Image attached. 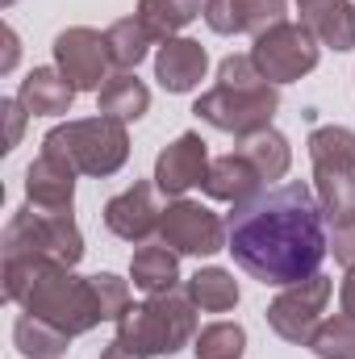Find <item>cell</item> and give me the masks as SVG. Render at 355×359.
I'll use <instances>...</instances> for the list:
<instances>
[{"instance_id": "18", "label": "cell", "mask_w": 355, "mask_h": 359, "mask_svg": "<svg viewBox=\"0 0 355 359\" xmlns=\"http://www.w3.org/2000/svg\"><path fill=\"white\" fill-rule=\"evenodd\" d=\"M17 100L29 109V117H63V113H72L76 88L67 84V76L59 67H34L21 80Z\"/></svg>"}, {"instance_id": "35", "label": "cell", "mask_w": 355, "mask_h": 359, "mask_svg": "<svg viewBox=\"0 0 355 359\" xmlns=\"http://www.w3.org/2000/svg\"><path fill=\"white\" fill-rule=\"evenodd\" d=\"M100 359H142V355H134V351H130L126 343H117V339H113V343H109V347L100 351Z\"/></svg>"}, {"instance_id": "33", "label": "cell", "mask_w": 355, "mask_h": 359, "mask_svg": "<svg viewBox=\"0 0 355 359\" xmlns=\"http://www.w3.org/2000/svg\"><path fill=\"white\" fill-rule=\"evenodd\" d=\"M17 55H21V42H17V29L4 25V59H0V76H8L17 67Z\"/></svg>"}, {"instance_id": "12", "label": "cell", "mask_w": 355, "mask_h": 359, "mask_svg": "<svg viewBox=\"0 0 355 359\" xmlns=\"http://www.w3.org/2000/svg\"><path fill=\"white\" fill-rule=\"evenodd\" d=\"M159 217H163V209L155 205V180H134L105 205L109 234H117L121 243H134V247H142V243H151V234H159Z\"/></svg>"}, {"instance_id": "11", "label": "cell", "mask_w": 355, "mask_h": 359, "mask_svg": "<svg viewBox=\"0 0 355 359\" xmlns=\"http://www.w3.org/2000/svg\"><path fill=\"white\" fill-rule=\"evenodd\" d=\"M55 67L67 76V84L76 92H100L109 84V46L105 34L92 25H72L55 38Z\"/></svg>"}, {"instance_id": "17", "label": "cell", "mask_w": 355, "mask_h": 359, "mask_svg": "<svg viewBox=\"0 0 355 359\" xmlns=\"http://www.w3.org/2000/svg\"><path fill=\"white\" fill-rule=\"evenodd\" d=\"M25 205H34V209H72L76 205V172L42 151L25 168Z\"/></svg>"}, {"instance_id": "22", "label": "cell", "mask_w": 355, "mask_h": 359, "mask_svg": "<svg viewBox=\"0 0 355 359\" xmlns=\"http://www.w3.org/2000/svg\"><path fill=\"white\" fill-rule=\"evenodd\" d=\"M184 292L192 297V305L201 313H230L239 305V280L226 268H196L184 280Z\"/></svg>"}, {"instance_id": "24", "label": "cell", "mask_w": 355, "mask_h": 359, "mask_svg": "<svg viewBox=\"0 0 355 359\" xmlns=\"http://www.w3.org/2000/svg\"><path fill=\"white\" fill-rule=\"evenodd\" d=\"M105 46H109V59H113L117 72H134V67L151 55L155 38H151V29H147L138 17H121V21H113V25L105 29Z\"/></svg>"}, {"instance_id": "3", "label": "cell", "mask_w": 355, "mask_h": 359, "mask_svg": "<svg viewBox=\"0 0 355 359\" xmlns=\"http://www.w3.org/2000/svg\"><path fill=\"white\" fill-rule=\"evenodd\" d=\"M196 305L184 288L147 297L142 305H130L117 318V343H126L134 355H176L196 339Z\"/></svg>"}, {"instance_id": "30", "label": "cell", "mask_w": 355, "mask_h": 359, "mask_svg": "<svg viewBox=\"0 0 355 359\" xmlns=\"http://www.w3.org/2000/svg\"><path fill=\"white\" fill-rule=\"evenodd\" d=\"M217 84H230V88H255V84H267L255 67L251 55H226L217 63Z\"/></svg>"}, {"instance_id": "36", "label": "cell", "mask_w": 355, "mask_h": 359, "mask_svg": "<svg viewBox=\"0 0 355 359\" xmlns=\"http://www.w3.org/2000/svg\"><path fill=\"white\" fill-rule=\"evenodd\" d=\"M297 4V13H309V8H318V4H326V0H293Z\"/></svg>"}, {"instance_id": "9", "label": "cell", "mask_w": 355, "mask_h": 359, "mask_svg": "<svg viewBox=\"0 0 355 359\" xmlns=\"http://www.w3.org/2000/svg\"><path fill=\"white\" fill-rule=\"evenodd\" d=\"M330 292H335V284L322 271L280 288V297L267 305V313H264L272 334H280L293 347H309V339H314V330H318V322H322V313L330 305Z\"/></svg>"}, {"instance_id": "1", "label": "cell", "mask_w": 355, "mask_h": 359, "mask_svg": "<svg viewBox=\"0 0 355 359\" xmlns=\"http://www.w3.org/2000/svg\"><path fill=\"white\" fill-rule=\"evenodd\" d=\"M226 251L264 288L309 280L330 255L326 213L305 180L267 184L226 213Z\"/></svg>"}, {"instance_id": "7", "label": "cell", "mask_w": 355, "mask_h": 359, "mask_svg": "<svg viewBox=\"0 0 355 359\" xmlns=\"http://www.w3.org/2000/svg\"><path fill=\"white\" fill-rule=\"evenodd\" d=\"M280 109V88L276 84H255V88H230V84H213L209 92L196 96L192 113L222 130V134H234V138H251L272 126Z\"/></svg>"}, {"instance_id": "4", "label": "cell", "mask_w": 355, "mask_h": 359, "mask_svg": "<svg viewBox=\"0 0 355 359\" xmlns=\"http://www.w3.org/2000/svg\"><path fill=\"white\" fill-rule=\"evenodd\" d=\"M42 151L67 163L76 176H117L130 159V130L113 117H76L42 138Z\"/></svg>"}, {"instance_id": "25", "label": "cell", "mask_w": 355, "mask_h": 359, "mask_svg": "<svg viewBox=\"0 0 355 359\" xmlns=\"http://www.w3.org/2000/svg\"><path fill=\"white\" fill-rule=\"evenodd\" d=\"M13 343L25 359H63L72 347V334H63L59 326H51L34 313H21L13 326Z\"/></svg>"}, {"instance_id": "23", "label": "cell", "mask_w": 355, "mask_h": 359, "mask_svg": "<svg viewBox=\"0 0 355 359\" xmlns=\"http://www.w3.org/2000/svg\"><path fill=\"white\" fill-rule=\"evenodd\" d=\"M201 13H205V0H138L134 17L151 29L155 42H168V38H180V29Z\"/></svg>"}, {"instance_id": "37", "label": "cell", "mask_w": 355, "mask_h": 359, "mask_svg": "<svg viewBox=\"0 0 355 359\" xmlns=\"http://www.w3.org/2000/svg\"><path fill=\"white\" fill-rule=\"evenodd\" d=\"M13 4H17V0H0V8H13Z\"/></svg>"}, {"instance_id": "6", "label": "cell", "mask_w": 355, "mask_h": 359, "mask_svg": "<svg viewBox=\"0 0 355 359\" xmlns=\"http://www.w3.org/2000/svg\"><path fill=\"white\" fill-rule=\"evenodd\" d=\"M309 163H314V192L326 213V226L355 222V130L318 126L309 134Z\"/></svg>"}, {"instance_id": "14", "label": "cell", "mask_w": 355, "mask_h": 359, "mask_svg": "<svg viewBox=\"0 0 355 359\" xmlns=\"http://www.w3.org/2000/svg\"><path fill=\"white\" fill-rule=\"evenodd\" d=\"M288 0H205V25L213 34H251L260 38L264 29L288 21Z\"/></svg>"}, {"instance_id": "27", "label": "cell", "mask_w": 355, "mask_h": 359, "mask_svg": "<svg viewBox=\"0 0 355 359\" xmlns=\"http://www.w3.org/2000/svg\"><path fill=\"white\" fill-rule=\"evenodd\" d=\"M243 347H247V330L239 322H209L192 339L196 359H243Z\"/></svg>"}, {"instance_id": "16", "label": "cell", "mask_w": 355, "mask_h": 359, "mask_svg": "<svg viewBox=\"0 0 355 359\" xmlns=\"http://www.w3.org/2000/svg\"><path fill=\"white\" fill-rule=\"evenodd\" d=\"M264 172L243 155V151H226V155H217V159H209V172L201 180V188H205V196H213V201H226V205H243V201H251L255 192H264Z\"/></svg>"}, {"instance_id": "10", "label": "cell", "mask_w": 355, "mask_h": 359, "mask_svg": "<svg viewBox=\"0 0 355 359\" xmlns=\"http://www.w3.org/2000/svg\"><path fill=\"white\" fill-rule=\"evenodd\" d=\"M159 243L172 247L176 255H196V259H209L217 251H226V217H217L209 205L201 201H188L176 196L163 205V217H159Z\"/></svg>"}, {"instance_id": "8", "label": "cell", "mask_w": 355, "mask_h": 359, "mask_svg": "<svg viewBox=\"0 0 355 359\" xmlns=\"http://www.w3.org/2000/svg\"><path fill=\"white\" fill-rule=\"evenodd\" d=\"M251 59H255V67H260V76L267 84L280 88V84H293V80H301L318 67L322 42L314 38V29L305 21H280V25H272L255 38Z\"/></svg>"}, {"instance_id": "32", "label": "cell", "mask_w": 355, "mask_h": 359, "mask_svg": "<svg viewBox=\"0 0 355 359\" xmlns=\"http://www.w3.org/2000/svg\"><path fill=\"white\" fill-rule=\"evenodd\" d=\"M0 113L8 117V147H4V151H13V147L21 142V130H25V117H29V109H25L17 96H4V100H0Z\"/></svg>"}, {"instance_id": "29", "label": "cell", "mask_w": 355, "mask_h": 359, "mask_svg": "<svg viewBox=\"0 0 355 359\" xmlns=\"http://www.w3.org/2000/svg\"><path fill=\"white\" fill-rule=\"evenodd\" d=\"M92 284H96V301H100L105 322H117V318L130 309V284H126L121 276H113V271L92 276Z\"/></svg>"}, {"instance_id": "26", "label": "cell", "mask_w": 355, "mask_h": 359, "mask_svg": "<svg viewBox=\"0 0 355 359\" xmlns=\"http://www.w3.org/2000/svg\"><path fill=\"white\" fill-rule=\"evenodd\" d=\"M239 151L264 172L267 184H276V180L288 176V168H293V147H288V138L276 130V126H267L260 134H251V138H239Z\"/></svg>"}, {"instance_id": "19", "label": "cell", "mask_w": 355, "mask_h": 359, "mask_svg": "<svg viewBox=\"0 0 355 359\" xmlns=\"http://www.w3.org/2000/svg\"><path fill=\"white\" fill-rule=\"evenodd\" d=\"M130 280L147 297L172 292V288H180V255L172 247H163V243H142L130 255Z\"/></svg>"}, {"instance_id": "5", "label": "cell", "mask_w": 355, "mask_h": 359, "mask_svg": "<svg viewBox=\"0 0 355 359\" xmlns=\"http://www.w3.org/2000/svg\"><path fill=\"white\" fill-rule=\"evenodd\" d=\"M4 264L13 259H59L76 268L84 259V234L72 217V209H17L4 226Z\"/></svg>"}, {"instance_id": "20", "label": "cell", "mask_w": 355, "mask_h": 359, "mask_svg": "<svg viewBox=\"0 0 355 359\" xmlns=\"http://www.w3.org/2000/svg\"><path fill=\"white\" fill-rule=\"evenodd\" d=\"M147 109H151V88H147L134 72H113L109 84L96 92V113H100V117H113V121H121V126L147 117Z\"/></svg>"}, {"instance_id": "28", "label": "cell", "mask_w": 355, "mask_h": 359, "mask_svg": "<svg viewBox=\"0 0 355 359\" xmlns=\"http://www.w3.org/2000/svg\"><path fill=\"white\" fill-rule=\"evenodd\" d=\"M309 351L318 359H355V318H347V313L322 318L309 339Z\"/></svg>"}, {"instance_id": "13", "label": "cell", "mask_w": 355, "mask_h": 359, "mask_svg": "<svg viewBox=\"0 0 355 359\" xmlns=\"http://www.w3.org/2000/svg\"><path fill=\"white\" fill-rule=\"evenodd\" d=\"M209 172V151H205V138L201 134H180L172 138L163 151H159V159H155V188L163 192V196H184L188 188H196L201 180Z\"/></svg>"}, {"instance_id": "34", "label": "cell", "mask_w": 355, "mask_h": 359, "mask_svg": "<svg viewBox=\"0 0 355 359\" xmlns=\"http://www.w3.org/2000/svg\"><path fill=\"white\" fill-rule=\"evenodd\" d=\"M339 309H343L347 318H355V268H347L343 284H339Z\"/></svg>"}, {"instance_id": "21", "label": "cell", "mask_w": 355, "mask_h": 359, "mask_svg": "<svg viewBox=\"0 0 355 359\" xmlns=\"http://www.w3.org/2000/svg\"><path fill=\"white\" fill-rule=\"evenodd\" d=\"M301 21L314 29V38L339 55L355 50V0H326L309 13H301Z\"/></svg>"}, {"instance_id": "31", "label": "cell", "mask_w": 355, "mask_h": 359, "mask_svg": "<svg viewBox=\"0 0 355 359\" xmlns=\"http://www.w3.org/2000/svg\"><path fill=\"white\" fill-rule=\"evenodd\" d=\"M330 255H335L343 268H355V222L330 226Z\"/></svg>"}, {"instance_id": "15", "label": "cell", "mask_w": 355, "mask_h": 359, "mask_svg": "<svg viewBox=\"0 0 355 359\" xmlns=\"http://www.w3.org/2000/svg\"><path fill=\"white\" fill-rule=\"evenodd\" d=\"M205 72H209V50L201 42H192V38L159 42V50H155V80H159L163 92L184 96V92H192L205 80Z\"/></svg>"}, {"instance_id": "2", "label": "cell", "mask_w": 355, "mask_h": 359, "mask_svg": "<svg viewBox=\"0 0 355 359\" xmlns=\"http://www.w3.org/2000/svg\"><path fill=\"white\" fill-rule=\"evenodd\" d=\"M4 297L21 305V313H34L63 334H88L105 322L92 276H76V268L59 259H13L4 264Z\"/></svg>"}]
</instances>
